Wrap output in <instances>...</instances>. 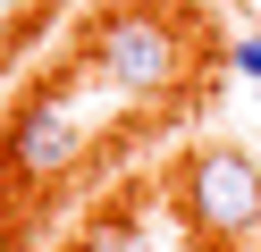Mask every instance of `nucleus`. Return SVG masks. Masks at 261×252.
<instances>
[{"instance_id":"1","label":"nucleus","mask_w":261,"mask_h":252,"mask_svg":"<svg viewBox=\"0 0 261 252\" xmlns=\"http://www.w3.org/2000/svg\"><path fill=\"white\" fill-rule=\"evenodd\" d=\"M177 210L211 252H261V160L236 143H202L177 168Z\"/></svg>"},{"instance_id":"2","label":"nucleus","mask_w":261,"mask_h":252,"mask_svg":"<svg viewBox=\"0 0 261 252\" xmlns=\"http://www.w3.org/2000/svg\"><path fill=\"white\" fill-rule=\"evenodd\" d=\"M85 50H93V67H101L118 93H177V76H186V34H177V17L152 9V0L110 9Z\"/></svg>"},{"instance_id":"3","label":"nucleus","mask_w":261,"mask_h":252,"mask_svg":"<svg viewBox=\"0 0 261 252\" xmlns=\"http://www.w3.org/2000/svg\"><path fill=\"white\" fill-rule=\"evenodd\" d=\"M85 160V118L68 109L59 93H42V101H25L17 118H9V143H0V168L17 185H59L68 168Z\"/></svg>"},{"instance_id":"4","label":"nucleus","mask_w":261,"mask_h":252,"mask_svg":"<svg viewBox=\"0 0 261 252\" xmlns=\"http://www.w3.org/2000/svg\"><path fill=\"white\" fill-rule=\"evenodd\" d=\"M76 252H152V244H143L135 218H93V227L76 235Z\"/></svg>"},{"instance_id":"5","label":"nucleus","mask_w":261,"mask_h":252,"mask_svg":"<svg viewBox=\"0 0 261 252\" xmlns=\"http://www.w3.org/2000/svg\"><path fill=\"white\" fill-rule=\"evenodd\" d=\"M227 67H236V76H253V84H261V34H236V42H227Z\"/></svg>"},{"instance_id":"6","label":"nucleus","mask_w":261,"mask_h":252,"mask_svg":"<svg viewBox=\"0 0 261 252\" xmlns=\"http://www.w3.org/2000/svg\"><path fill=\"white\" fill-rule=\"evenodd\" d=\"M253 93H261V84H253Z\"/></svg>"}]
</instances>
